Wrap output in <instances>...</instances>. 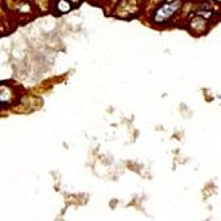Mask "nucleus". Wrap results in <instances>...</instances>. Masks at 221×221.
Wrapping results in <instances>:
<instances>
[{
    "mask_svg": "<svg viewBox=\"0 0 221 221\" xmlns=\"http://www.w3.org/2000/svg\"><path fill=\"white\" fill-rule=\"evenodd\" d=\"M179 7H180V1H179V0H176L175 3H169V4L162 6L155 13V17H154L155 23H166L167 20H169V19L176 13Z\"/></svg>",
    "mask_w": 221,
    "mask_h": 221,
    "instance_id": "f257e3e1",
    "label": "nucleus"
},
{
    "mask_svg": "<svg viewBox=\"0 0 221 221\" xmlns=\"http://www.w3.org/2000/svg\"><path fill=\"white\" fill-rule=\"evenodd\" d=\"M57 9L60 12H62V13L69 12L70 9H72V4H70L68 0H60V1L57 3Z\"/></svg>",
    "mask_w": 221,
    "mask_h": 221,
    "instance_id": "f03ea898",
    "label": "nucleus"
},
{
    "mask_svg": "<svg viewBox=\"0 0 221 221\" xmlns=\"http://www.w3.org/2000/svg\"><path fill=\"white\" fill-rule=\"evenodd\" d=\"M167 1H168V3H173V0H167Z\"/></svg>",
    "mask_w": 221,
    "mask_h": 221,
    "instance_id": "7ed1b4c3",
    "label": "nucleus"
},
{
    "mask_svg": "<svg viewBox=\"0 0 221 221\" xmlns=\"http://www.w3.org/2000/svg\"><path fill=\"white\" fill-rule=\"evenodd\" d=\"M216 1H220V0H216Z\"/></svg>",
    "mask_w": 221,
    "mask_h": 221,
    "instance_id": "20e7f679",
    "label": "nucleus"
}]
</instances>
